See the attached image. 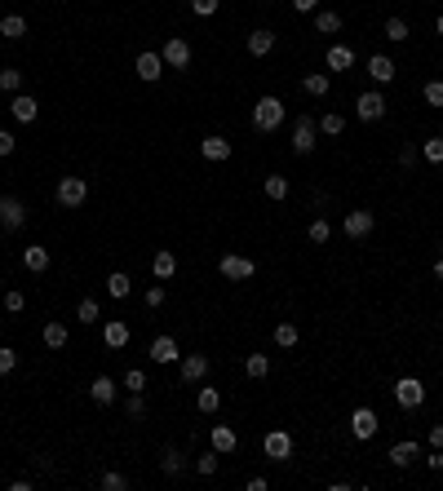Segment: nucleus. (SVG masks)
I'll use <instances>...</instances> for the list:
<instances>
[{"instance_id": "49", "label": "nucleus", "mask_w": 443, "mask_h": 491, "mask_svg": "<svg viewBox=\"0 0 443 491\" xmlns=\"http://www.w3.org/2000/svg\"><path fill=\"white\" fill-rule=\"evenodd\" d=\"M218 5H222V0H191V13H200V18H213V13H218Z\"/></svg>"}, {"instance_id": "22", "label": "nucleus", "mask_w": 443, "mask_h": 491, "mask_svg": "<svg viewBox=\"0 0 443 491\" xmlns=\"http://www.w3.org/2000/svg\"><path fill=\"white\" fill-rule=\"evenodd\" d=\"M151 358H155V363H177V358H182V350H177L173 337H155V341H151Z\"/></svg>"}, {"instance_id": "29", "label": "nucleus", "mask_w": 443, "mask_h": 491, "mask_svg": "<svg viewBox=\"0 0 443 491\" xmlns=\"http://www.w3.org/2000/svg\"><path fill=\"white\" fill-rule=\"evenodd\" d=\"M315 31H319V36H337V31H341V13L315 9Z\"/></svg>"}, {"instance_id": "41", "label": "nucleus", "mask_w": 443, "mask_h": 491, "mask_svg": "<svg viewBox=\"0 0 443 491\" xmlns=\"http://www.w3.org/2000/svg\"><path fill=\"white\" fill-rule=\"evenodd\" d=\"M124 389H129V394H142V389H146V372L142 368H129L124 372Z\"/></svg>"}, {"instance_id": "19", "label": "nucleus", "mask_w": 443, "mask_h": 491, "mask_svg": "<svg viewBox=\"0 0 443 491\" xmlns=\"http://www.w3.org/2000/svg\"><path fill=\"white\" fill-rule=\"evenodd\" d=\"M23 266L31 274H45L49 270V248H45V243H27V248H23Z\"/></svg>"}, {"instance_id": "1", "label": "nucleus", "mask_w": 443, "mask_h": 491, "mask_svg": "<svg viewBox=\"0 0 443 491\" xmlns=\"http://www.w3.org/2000/svg\"><path fill=\"white\" fill-rule=\"evenodd\" d=\"M284 120H288V107H284L275 93L257 97V107H253V128H257V133H275Z\"/></svg>"}, {"instance_id": "54", "label": "nucleus", "mask_w": 443, "mask_h": 491, "mask_svg": "<svg viewBox=\"0 0 443 491\" xmlns=\"http://www.w3.org/2000/svg\"><path fill=\"white\" fill-rule=\"evenodd\" d=\"M293 9H297V13H315L319 0H293Z\"/></svg>"}, {"instance_id": "31", "label": "nucleus", "mask_w": 443, "mask_h": 491, "mask_svg": "<svg viewBox=\"0 0 443 491\" xmlns=\"http://www.w3.org/2000/svg\"><path fill=\"white\" fill-rule=\"evenodd\" d=\"M261 190H266V200H288V177L280 173H271L266 182H261Z\"/></svg>"}, {"instance_id": "7", "label": "nucleus", "mask_w": 443, "mask_h": 491, "mask_svg": "<svg viewBox=\"0 0 443 491\" xmlns=\"http://www.w3.org/2000/svg\"><path fill=\"white\" fill-rule=\"evenodd\" d=\"M315 133H319V120L297 116V120H293V151H297V155H310V151H315Z\"/></svg>"}, {"instance_id": "44", "label": "nucleus", "mask_w": 443, "mask_h": 491, "mask_svg": "<svg viewBox=\"0 0 443 491\" xmlns=\"http://www.w3.org/2000/svg\"><path fill=\"white\" fill-rule=\"evenodd\" d=\"M124 412H129V420H142V416H146V399H142V394H129V399H124Z\"/></svg>"}, {"instance_id": "43", "label": "nucleus", "mask_w": 443, "mask_h": 491, "mask_svg": "<svg viewBox=\"0 0 443 491\" xmlns=\"http://www.w3.org/2000/svg\"><path fill=\"white\" fill-rule=\"evenodd\" d=\"M382 31H386V40H395V44H399V40H408V23H403V18H386V27H382Z\"/></svg>"}, {"instance_id": "35", "label": "nucleus", "mask_w": 443, "mask_h": 491, "mask_svg": "<svg viewBox=\"0 0 443 491\" xmlns=\"http://www.w3.org/2000/svg\"><path fill=\"white\" fill-rule=\"evenodd\" d=\"M297 323H280V327H275V346H280V350H293V346H297Z\"/></svg>"}, {"instance_id": "32", "label": "nucleus", "mask_w": 443, "mask_h": 491, "mask_svg": "<svg viewBox=\"0 0 443 491\" xmlns=\"http://www.w3.org/2000/svg\"><path fill=\"white\" fill-rule=\"evenodd\" d=\"M182 465H187V456L177 451V447H164V461H160V469L169 473V478H177V473H182Z\"/></svg>"}, {"instance_id": "39", "label": "nucleus", "mask_w": 443, "mask_h": 491, "mask_svg": "<svg viewBox=\"0 0 443 491\" xmlns=\"http://www.w3.org/2000/svg\"><path fill=\"white\" fill-rule=\"evenodd\" d=\"M302 89H306L310 97H324V93H328V75H324V71H315V75H306V80H302Z\"/></svg>"}, {"instance_id": "23", "label": "nucleus", "mask_w": 443, "mask_h": 491, "mask_svg": "<svg viewBox=\"0 0 443 491\" xmlns=\"http://www.w3.org/2000/svg\"><path fill=\"white\" fill-rule=\"evenodd\" d=\"M151 274H155L160 284H164V279H173V274H177V257H173L169 248H160V253L151 257Z\"/></svg>"}, {"instance_id": "9", "label": "nucleus", "mask_w": 443, "mask_h": 491, "mask_svg": "<svg viewBox=\"0 0 443 491\" xmlns=\"http://www.w3.org/2000/svg\"><path fill=\"white\" fill-rule=\"evenodd\" d=\"M377 430H382V420H377V412H372V407H355V412H350V434L359 438V443L377 438Z\"/></svg>"}, {"instance_id": "4", "label": "nucleus", "mask_w": 443, "mask_h": 491, "mask_svg": "<svg viewBox=\"0 0 443 491\" xmlns=\"http://www.w3.org/2000/svg\"><path fill=\"white\" fill-rule=\"evenodd\" d=\"M218 270H222V279L244 284V279H253V274H257V261H249L244 253H226V257L218 261Z\"/></svg>"}, {"instance_id": "38", "label": "nucleus", "mask_w": 443, "mask_h": 491, "mask_svg": "<svg viewBox=\"0 0 443 491\" xmlns=\"http://www.w3.org/2000/svg\"><path fill=\"white\" fill-rule=\"evenodd\" d=\"M76 315H80V323H98V319H102V310H98V301H93V297H80Z\"/></svg>"}, {"instance_id": "40", "label": "nucleus", "mask_w": 443, "mask_h": 491, "mask_svg": "<svg viewBox=\"0 0 443 491\" xmlns=\"http://www.w3.org/2000/svg\"><path fill=\"white\" fill-rule=\"evenodd\" d=\"M421 159H425V164H443V138L421 142Z\"/></svg>"}, {"instance_id": "45", "label": "nucleus", "mask_w": 443, "mask_h": 491, "mask_svg": "<svg viewBox=\"0 0 443 491\" xmlns=\"http://www.w3.org/2000/svg\"><path fill=\"white\" fill-rule=\"evenodd\" d=\"M98 483H102V491H124L129 487V478H124V473H116V469H107Z\"/></svg>"}, {"instance_id": "21", "label": "nucleus", "mask_w": 443, "mask_h": 491, "mask_svg": "<svg viewBox=\"0 0 443 491\" xmlns=\"http://www.w3.org/2000/svg\"><path fill=\"white\" fill-rule=\"evenodd\" d=\"M368 75L377 80V85H390L399 71H395V62H390L386 54H372V58H368Z\"/></svg>"}, {"instance_id": "5", "label": "nucleus", "mask_w": 443, "mask_h": 491, "mask_svg": "<svg viewBox=\"0 0 443 491\" xmlns=\"http://www.w3.org/2000/svg\"><path fill=\"white\" fill-rule=\"evenodd\" d=\"M395 403L403 407V412H417V407L425 403V385L417 381V376H399L395 381Z\"/></svg>"}, {"instance_id": "50", "label": "nucleus", "mask_w": 443, "mask_h": 491, "mask_svg": "<svg viewBox=\"0 0 443 491\" xmlns=\"http://www.w3.org/2000/svg\"><path fill=\"white\" fill-rule=\"evenodd\" d=\"M13 368H18V354H13L9 346H0V376H9Z\"/></svg>"}, {"instance_id": "57", "label": "nucleus", "mask_w": 443, "mask_h": 491, "mask_svg": "<svg viewBox=\"0 0 443 491\" xmlns=\"http://www.w3.org/2000/svg\"><path fill=\"white\" fill-rule=\"evenodd\" d=\"M435 284H443V257L435 261Z\"/></svg>"}, {"instance_id": "27", "label": "nucleus", "mask_w": 443, "mask_h": 491, "mask_svg": "<svg viewBox=\"0 0 443 491\" xmlns=\"http://www.w3.org/2000/svg\"><path fill=\"white\" fill-rule=\"evenodd\" d=\"M107 292H111L116 301H124L129 292H134V279H129L124 270H111V274H107Z\"/></svg>"}, {"instance_id": "12", "label": "nucleus", "mask_w": 443, "mask_h": 491, "mask_svg": "<svg viewBox=\"0 0 443 491\" xmlns=\"http://www.w3.org/2000/svg\"><path fill=\"white\" fill-rule=\"evenodd\" d=\"M134 71H138V80H146V85H155V80L164 75V58H160V54H151V49H146V54H138Z\"/></svg>"}, {"instance_id": "30", "label": "nucleus", "mask_w": 443, "mask_h": 491, "mask_svg": "<svg viewBox=\"0 0 443 491\" xmlns=\"http://www.w3.org/2000/svg\"><path fill=\"white\" fill-rule=\"evenodd\" d=\"M195 407H200V412H204V416H213V412H218V407H222V389H213V385H204V389H200V394H195Z\"/></svg>"}, {"instance_id": "42", "label": "nucleus", "mask_w": 443, "mask_h": 491, "mask_svg": "<svg viewBox=\"0 0 443 491\" xmlns=\"http://www.w3.org/2000/svg\"><path fill=\"white\" fill-rule=\"evenodd\" d=\"M142 301H146V310H160L164 301H169V288H164V284H151V288H146V297H142Z\"/></svg>"}, {"instance_id": "6", "label": "nucleus", "mask_w": 443, "mask_h": 491, "mask_svg": "<svg viewBox=\"0 0 443 491\" xmlns=\"http://www.w3.org/2000/svg\"><path fill=\"white\" fill-rule=\"evenodd\" d=\"M355 116L364 120V124H377V120L386 116V97L377 93V89H364V93L355 97Z\"/></svg>"}, {"instance_id": "18", "label": "nucleus", "mask_w": 443, "mask_h": 491, "mask_svg": "<svg viewBox=\"0 0 443 491\" xmlns=\"http://www.w3.org/2000/svg\"><path fill=\"white\" fill-rule=\"evenodd\" d=\"M102 341H107L111 350H124L129 346V323L124 319H107L102 323Z\"/></svg>"}, {"instance_id": "10", "label": "nucleus", "mask_w": 443, "mask_h": 491, "mask_svg": "<svg viewBox=\"0 0 443 491\" xmlns=\"http://www.w3.org/2000/svg\"><path fill=\"white\" fill-rule=\"evenodd\" d=\"M177 376H182V385H200L208 376V358L204 354H182L177 358Z\"/></svg>"}, {"instance_id": "36", "label": "nucleus", "mask_w": 443, "mask_h": 491, "mask_svg": "<svg viewBox=\"0 0 443 491\" xmlns=\"http://www.w3.org/2000/svg\"><path fill=\"white\" fill-rule=\"evenodd\" d=\"M0 93H23V71L18 67H5V71H0Z\"/></svg>"}, {"instance_id": "55", "label": "nucleus", "mask_w": 443, "mask_h": 491, "mask_svg": "<svg viewBox=\"0 0 443 491\" xmlns=\"http://www.w3.org/2000/svg\"><path fill=\"white\" fill-rule=\"evenodd\" d=\"M244 487H249V491H266L271 483H266V478H261V473H253V478H249V483H244Z\"/></svg>"}, {"instance_id": "8", "label": "nucleus", "mask_w": 443, "mask_h": 491, "mask_svg": "<svg viewBox=\"0 0 443 491\" xmlns=\"http://www.w3.org/2000/svg\"><path fill=\"white\" fill-rule=\"evenodd\" d=\"M160 58H164V67H173V71H187L191 67V44L182 36H169L160 49Z\"/></svg>"}, {"instance_id": "24", "label": "nucleus", "mask_w": 443, "mask_h": 491, "mask_svg": "<svg viewBox=\"0 0 443 491\" xmlns=\"http://www.w3.org/2000/svg\"><path fill=\"white\" fill-rule=\"evenodd\" d=\"M244 49H249L253 58H266L271 49H275V31H253V36L244 40Z\"/></svg>"}, {"instance_id": "56", "label": "nucleus", "mask_w": 443, "mask_h": 491, "mask_svg": "<svg viewBox=\"0 0 443 491\" xmlns=\"http://www.w3.org/2000/svg\"><path fill=\"white\" fill-rule=\"evenodd\" d=\"M425 465H430V469H443V447H439V451H430V461H425Z\"/></svg>"}, {"instance_id": "53", "label": "nucleus", "mask_w": 443, "mask_h": 491, "mask_svg": "<svg viewBox=\"0 0 443 491\" xmlns=\"http://www.w3.org/2000/svg\"><path fill=\"white\" fill-rule=\"evenodd\" d=\"M443 447V425H430V451Z\"/></svg>"}, {"instance_id": "51", "label": "nucleus", "mask_w": 443, "mask_h": 491, "mask_svg": "<svg viewBox=\"0 0 443 491\" xmlns=\"http://www.w3.org/2000/svg\"><path fill=\"white\" fill-rule=\"evenodd\" d=\"M13 146H18V138H13L9 128H0V159H9V155H13Z\"/></svg>"}, {"instance_id": "33", "label": "nucleus", "mask_w": 443, "mask_h": 491, "mask_svg": "<svg viewBox=\"0 0 443 491\" xmlns=\"http://www.w3.org/2000/svg\"><path fill=\"white\" fill-rule=\"evenodd\" d=\"M341 128H346V116H337V111H324V116H319V133L324 138H337Z\"/></svg>"}, {"instance_id": "13", "label": "nucleus", "mask_w": 443, "mask_h": 491, "mask_svg": "<svg viewBox=\"0 0 443 491\" xmlns=\"http://www.w3.org/2000/svg\"><path fill=\"white\" fill-rule=\"evenodd\" d=\"M261 447H266L271 461H288V456H293V434H288V430H271Z\"/></svg>"}, {"instance_id": "20", "label": "nucleus", "mask_w": 443, "mask_h": 491, "mask_svg": "<svg viewBox=\"0 0 443 491\" xmlns=\"http://www.w3.org/2000/svg\"><path fill=\"white\" fill-rule=\"evenodd\" d=\"M89 399H93L98 407H111V403H116V381H111V376H93Z\"/></svg>"}, {"instance_id": "48", "label": "nucleus", "mask_w": 443, "mask_h": 491, "mask_svg": "<svg viewBox=\"0 0 443 491\" xmlns=\"http://www.w3.org/2000/svg\"><path fill=\"white\" fill-rule=\"evenodd\" d=\"M0 301H5V310H9V315H18V310L27 305V297H23L18 288H9V292H5V297H0Z\"/></svg>"}, {"instance_id": "11", "label": "nucleus", "mask_w": 443, "mask_h": 491, "mask_svg": "<svg viewBox=\"0 0 443 491\" xmlns=\"http://www.w3.org/2000/svg\"><path fill=\"white\" fill-rule=\"evenodd\" d=\"M372 226H377V217H372L368 208L346 212V235H350V239H368V235H372Z\"/></svg>"}, {"instance_id": "34", "label": "nucleus", "mask_w": 443, "mask_h": 491, "mask_svg": "<svg viewBox=\"0 0 443 491\" xmlns=\"http://www.w3.org/2000/svg\"><path fill=\"white\" fill-rule=\"evenodd\" d=\"M244 372H249L253 381H261V376H271V358L266 354H249L244 358Z\"/></svg>"}, {"instance_id": "16", "label": "nucleus", "mask_w": 443, "mask_h": 491, "mask_svg": "<svg viewBox=\"0 0 443 491\" xmlns=\"http://www.w3.org/2000/svg\"><path fill=\"white\" fill-rule=\"evenodd\" d=\"M417 451H421V447L413 443V438H399V443H395V447H390V456H386V461H390V465H395V469H408V465H413V461H417Z\"/></svg>"}, {"instance_id": "37", "label": "nucleus", "mask_w": 443, "mask_h": 491, "mask_svg": "<svg viewBox=\"0 0 443 491\" xmlns=\"http://www.w3.org/2000/svg\"><path fill=\"white\" fill-rule=\"evenodd\" d=\"M306 239H310V243H328V239H333V226H328V217H315V222H310Z\"/></svg>"}, {"instance_id": "15", "label": "nucleus", "mask_w": 443, "mask_h": 491, "mask_svg": "<svg viewBox=\"0 0 443 491\" xmlns=\"http://www.w3.org/2000/svg\"><path fill=\"white\" fill-rule=\"evenodd\" d=\"M200 155L213 159V164H222V159H231V142H226L222 133H208V138L200 142Z\"/></svg>"}, {"instance_id": "28", "label": "nucleus", "mask_w": 443, "mask_h": 491, "mask_svg": "<svg viewBox=\"0 0 443 491\" xmlns=\"http://www.w3.org/2000/svg\"><path fill=\"white\" fill-rule=\"evenodd\" d=\"M350 67H355V54H350L346 44H333V49H328V71H350Z\"/></svg>"}, {"instance_id": "14", "label": "nucleus", "mask_w": 443, "mask_h": 491, "mask_svg": "<svg viewBox=\"0 0 443 491\" xmlns=\"http://www.w3.org/2000/svg\"><path fill=\"white\" fill-rule=\"evenodd\" d=\"M9 111H13V120H18V124H36V116H40V102H36L31 93H13Z\"/></svg>"}, {"instance_id": "46", "label": "nucleus", "mask_w": 443, "mask_h": 491, "mask_svg": "<svg viewBox=\"0 0 443 491\" xmlns=\"http://www.w3.org/2000/svg\"><path fill=\"white\" fill-rule=\"evenodd\" d=\"M218 461H222V451H204V456H195V469L200 473H218Z\"/></svg>"}, {"instance_id": "47", "label": "nucleus", "mask_w": 443, "mask_h": 491, "mask_svg": "<svg viewBox=\"0 0 443 491\" xmlns=\"http://www.w3.org/2000/svg\"><path fill=\"white\" fill-rule=\"evenodd\" d=\"M425 102H430V107H443V80H425Z\"/></svg>"}, {"instance_id": "59", "label": "nucleus", "mask_w": 443, "mask_h": 491, "mask_svg": "<svg viewBox=\"0 0 443 491\" xmlns=\"http://www.w3.org/2000/svg\"><path fill=\"white\" fill-rule=\"evenodd\" d=\"M0 18H5V9H0Z\"/></svg>"}, {"instance_id": "17", "label": "nucleus", "mask_w": 443, "mask_h": 491, "mask_svg": "<svg viewBox=\"0 0 443 491\" xmlns=\"http://www.w3.org/2000/svg\"><path fill=\"white\" fill-rule=\"evenodd\" d=\"M208 443H213V451H222V456H231V451L240 447V438H235V430H231V425H213V434H208Z\"/></svg>"}, {"instance_id": "52", "label": "nucleus", "mask_w": 443, "mask_h": 491, "mask_svg": "<svg viewBox=\"0 0 443 491\" xmlns=\"http://www.w3.org/2000/svg\"><path fill=\"white\" fill-rule=\"evenodd\" d=\"M417 159H421V146H399V164L403 169H413Z\"/></svg>"}, {"instance_id": "3", "label": "nucleus", "mask_w": 443, "mask_h": 491, "mask_svg": "<svg viewBox=\"0 0 443 491\" xmlns=\"http://www.w3.org/2000/svg\"><path fill=\"white\" fill-rule=\"evenodd\" d=\"M58 204L62 208H85V200H89V182L85 177H58Z\"/></svg>"}, {"instance_id": "25", "label": "nucleus", "mask_w": 443, "mask_h": 491, "mask_svg": "<svg viewBox=\"0 0 443 491\" xmlns=\"http://www.w3.org/2000/svg\"><path fill=\"white\" fill-rule=\"evenodd\" d=\"M67 337L71 332H67V323H62V319H49L45 323V346L49 350H62V346H67Z\"/></svg>"}, {"instance_id": "2", "label": "nucleus", "mask_w": 443, "mask_h": 491, "mask_svg": "<svg viewBox=\"0 0 443 491\" xmlns=\"http://www.w3.org/2000/svg\"><path fill=\"white\" fill-rule=\"evenodd\" d=\"M27 226V204L18 200V195H0V231L13 235Z\"/></svg>"}, {"instance_id": "26", "label": "nucleus", "mask_w": 443, "mask_h": 491, "mask_svg": "<svg viewBox=\"0 0 443 491\" xmlns=\"http://www.w3.org/2000/svg\"><path fill=\"white\" fill-rule=\"evenodd\" d=\"M0 36L5 40H23L27 36V18L23 13H5V18H0Z\"/></svg>"}, {"instance_id": "58", "label": "nucleus", "mask_w": 443, "mask_h": 491, "mask_svg": "<svg viewBox=\"0 0 443 491\" xmlns=\"http://www.w3.org/2000/svg\"><path fill=\"white\" fill-rule=\"evenodd\" d=\"M435 31H439V40H443V13H439V23H435Z\"/></svg>"}]
</instances>
